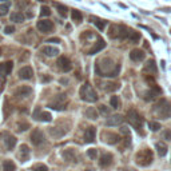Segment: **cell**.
<instances>
[{"label":"cell","instance_id":"1","mask_svg":"<svg viewBox=\"0 0 171 171\" xmlns=\"http://www.w3.org/2000/svg\"><path fill=\"white\" fill-rule=\"evenodd\" d=\"M95 71L99 76H110V78H115L118 76L120 71V66L115 64L114 62L109 58H104L95 66Z\"/></svg>","mask_w":171,"mask_h":171},{"label":"cell","instance_id":"18","mask_svg":"<svg viewBox=\"0 0 171 171\" xmlns=\"http://www.w3.org/2000/svg\"><path fill=\"white\" fill-rule=\"evenodd\" d=\"M4 142H6V148H7V150H12V148L16 146V138L13 136V135H6Z\"/></svg>","mask_w":171,"mask_h":171},{"label":"cell","instance_id":"24","mask_svg":"<svg viewBox=\"0 0 171 171\" xmlns=\"http://www.w3.org/2000/svg\"><path fill=\"white\" fill-rule=\"evenodd\" d=\"M86 116L90 118V119H92V120H95V119H98L99 114H98V111L94 109V107H90V109L86 110Z\"/></svg>","mask_w":171,"mask_h":171},{"label":"cell","instance_id":"10","mask_svg":"<svg viewBox=\"0 0 171 171\" xmlns=\"http://www.w3.org/2000/svg\"><path fill=\"white\" fill-rule=\"evenodd\" d=\"M34 76V70L31 68L30 66H25V67H21L19 70V78L23 79V80H30L32 79Z\"/></svg>","mask_w":171,"mask_h":171},{"label":"cell","instance_id":"11","mask_svg":"<svg viewBox=\"0 0 171 171\" xmlns=\"http://www.w3.org/2000/svg\"><path fill=\"white\" fill-rule=\"evenodd\" d=\"M13 68V63L12 62H4L0 64V76L4 79L7 75L11 74V71Z\"/></svg>","mask_w":171,"mask_h":171},{"label":"cell","instance_id":"25","mask_svg":"<svg viewBox=\"0 0 171 171\" xmlns=\"http://www.w3.org/2000/svg\"><path fill=\"white\" fill-rule=\"evenodd\" d=\"M11 20L15 21V23H21V21H24V15L21 12H12Z\"/></svg>","mask_w":171,"mask_h":171},{"label":"cell","instance_id":"7","mask_svg":"<svg viewBox=\"0 0 171 171\" xmlns=\"http://www.w3.org/2000/svg\"><path fill=\"white\" fill-rule=\"evenodd\" d=\"M56 64L63 71V72H68V71L72 70V64H71V62H70L68 58H66V56H60L59 59H58Z\"/></svg>","mask_w":171,"mask_h":171},{"label":"cell","instance_id":"3","mask_svg":"<svg viewBox=\"0 0 171 171\" xmlns=\"http://www.w3.org/2000/svg\"><path fill=\"white\" fill-rule=\"evenodd\" d=\"M152 152L151 150H148V148H145V150L139 151L136 154V163L139 166H142V167H147V166H150L152 163Z\"/></svg>","mask_w":171,"mask_h":171},{"label":"cell","instance_id":"17","mask_svg":"<svg viewBox=\"0 0 171 171\" xmlns=\"http://www.w3.org/2000/svg\"><path fill=\"white\" fill-rule=\"evenodd\" d=\"M111 163H112V155L111 154H103L100 156L99 164H100L102 167H107V166H110Z\"/></svg>","mask_w":171,"mask_h":171},{"label":"cell","instance_id":"22","mask_svg":"<svg viewBox=\"0 0 171 171\" xmlns=\"http://www.w3.org/2000/svg\"><path fill=\"white\" fill-rule=\"evenodd\" d=\"M106 142L107 143H110V145H115V143H118L119 141H120V136L118 134H111V132H109L106 135Z\"/></svg>","mask_w":171,"mask_h":171},{"label":"cell","instance_id":"26","mask_svg":"<svg viewBox=\"0 0 171 171\" xmlns=\"http://www.w3.org/2000/svg\"><path fill=\"white\" fill-rule=\"evenodd\" d=\"M3 170L4 171H16V164L13 163L12 160H4Z\"/></svg>","mask_w":171,"mask_h":171},{"label":"cell","instance_id":"21","mask_svg":"<svg viewBox=\"0 0 171 171\" xmlns=\"http://www.w3.org/2000/svg\"><path fill=\"white\" fill-rule=\"evenodd\" d=\"M155 148H156V151H158V154H159V156H164L166 154H167V146H166V143H163V142H158L155 145Z\"/></svg>","mask_w":171,"mask_h":171},{"label":"cell","instance_id":"28","mask_svg":"<svg viewBox=\"0 0 171 171\" xmlns=\"http://www.w3.org/2000/svg\"><path fill=\"white\" fill-rule=\"evenodd\" d=\"M110 104H111L112 109H119L120 104H122V103H120L119 96H116V95L111 96V99H110Z\"/></svg>","mask_w":171,"mask_h":171},{"label":"cell","instance_id":"9","mask_svg":"<svg viewBox=\"0 0 171 171\" xmlns=\"http://www.w3.org/2000/svg\"><path fill=\"white\" fill-rule=\"evenodd\" d=\"M34 118L40 120V122H51L52 116L49 112H46V111H40V109H36L34 112Z\"/></svg>","mask_w":171,"mask_h":171},{"label":"cell","instance_id":"37","mask_svg":"<svg viewBox=\"0 0 171 171\" xmlns=\"http://www.w3.org/2000/svg\"><path fill=\"white\" fill-rule=\"evenodd\" d=\"M87 154H88V156L91 159H96V156H98V150L96 148H90V150L87 151Z\"/></svg>","mask_w":171,"mask_h":171},{"label":"cell","instance_id":"14","mask_svg":"<svg viewBox=\"0 0 171 171\" xmlns=\"http://www.w3.org/2000/svg\"><path fill=\"white\" fill-rule=\"evenodd\" d=\"M95 135H96V130L94 126H90V127L86 130L84 132V141L86 143H92L94 141H95Z\"/></svg>","mask_w":171,"mask_h":171},{"label":"cell","instance_id":"4","mask_svg":"<svg viewBox=\"0 0 171 171\" xmlns=\"http://www.w3.org/2000/svg\"><path fill=\"white\" fill-rule=\"evenodd\" d=\"M156 114H158L162 119H167L171 116V106L169 104V102H166L164 99L158 102V104L155 106V110H154Z\"/></svg>","mask_w":171,"mask_h":171},{"label":"cell","instance_id":"38","mask_svg":"<svg viewBox=\"0 0 171 171\" xmlns=\"http://www.w3.org/2000/svg\"><path fill=\"white\" fill-rule=\"evenodd\" d=\"M49 132H51V135H53V136H56V138H59V136H62V135H64L66 134V131H58V127L56 128H51L49 130Z\"/></svg>","mask_w":171,"mask_h":171},{"label":"cell","instance_id":"45","mask_svg":"<svg viewBox=\"0 0 171 171\" xmlns=\"http://www.w3.org/2000/svg\"><path fill=\"white\" fill-rule=\"evenodd\" d=\"M163 138L167 139V141H170V139H171V131H170V130H166V131L163 132Z\"/></svg>","mask_w":171,"mask_h":171},{"label":"cell","instance_id":"34","mask_svg":"<svg viewBox=\"0 0 171 171\" xmlns=\"http://www.w3.org/2000/svg\"><path fill=\"white\" fill-rule=\"evenodd\" d=\"M148 128L151 131H158L160 130V123L159 122H148Z\"/></svg>","mask_w":171,"mask_h":171},{"label":"cell","instance_id":"16","mask_svg":"<svg viewBox=\"0 0 171 171\" xmlns=\"http://www.w3.org/2000/svg\"><path fill=\"white\" fill-rule=\"evenodd\" d=\"M31 92H32V88L31 87H28V86H21L20 88H17L15 91V95L20 96V98H25V96H30Z\"/></svg>","mask_w":171,"mask_h":171},{"label":"cell","instance_id":"30","mask_svg":"<svg viewBox=\"0 0 171 171\" xmlns=\"http://www.w3.org/2000/svg\"><path fill=\"white\" fill-rule=\"evenodd\" d=\"M49 109H52V110H56V111H63V110H66V107L63 103H51V104H48Z\"/></svg>","mask_w":171,"mask_h":171},{"label":"cell","instance_id":"40","mask_svg":"<svg viewBox=\"0 0 171 171\" xmlns=\"http://www.w3.org/2000/svg\"><path fill=\"white\" fill-rule=\"evenodd\" d=\"M99 111H100L103 115H106V116H107V115H110V110L107 109L106 106H103V104H102V106H99Z\"/></svg>","mask_w":171,"mask_h":171},{"label":"cell","instance_id":"39","mask_svg":"<svg viewBox=\"0 0 171 171\" xmlns=\"http://www.w3.org/2000/svg\"><path fill=\"white\" fill-rule=\"evenodd\" d=\"M34 171H48V167L46 164H36L34 166Z\"/></svg>","mask_w":171,"mask_h":171},{"label":"cell","instance_id":"43","mask_svg":"<svg viewBox=\"0 0 171 171\" xmlns=\"http://www.w3.org/2000/svg\"><path fill=\"white\" fill-rule=\"evenodd\" d=\"M30 128V124L28 123H23V124H19V131H25V130Z\"/></svg>","mask_w":171,"mask_h":171},{"label":"cell","instance_id":"44","mask_svg":"<svg viewBox=\"0 0 171 171\" xmlns=\"http://www.w3.org/2000/svg\"><path fill=\"white\" fill-rule=\"evenodd\" d=\"M120 132H122L123 135H126L127 138H130V130L127 127H122V128H120Z\"/></svg>","mask_w":171,"mask_h":171},{"label":"cell","instance_id":"13","mask_svg":"<svg viewBox=\"0 0 171 171\" xmlns=\"http://www.w3.org/2000/svg\"><path fill=\"white\" fill-rule=\"evenodd\" d=\"M123 120H124V118L122 115L116 114V115H112V116H110V118H107L106 124L110 126V127H112V126H119V124L123 123Z\"/></svg>","mask_w":171,"mask_h":171},{"label":"cell","instance_id":"32","mask_svg":"<svg viewBox=\"0 0 171 171\" xmlns=\"http://www.w3.org/2000/svg\"><path fill=\"white\" fill-rule=\"evenodd\" d=\"M55 7H56L58 12H59L62 16L66 17V15H67V7L66 6H62V4H55Z\"/></svg>","mask_w":171,"mask_h":171},{"label":"cell","instance_id":"36","mask_svg":"<svg viewBox=\"0 0 171 171\" xmlns=\"http://www.w3.org/2000/svg\"><path fill=\"white\" fill-rule=\"evenodd\" d=\"M40 15H42V17L43 16H49L51 15V10H49L47 6H43L42 8H40Z\"/></svg>","mask_w":171,"mask_h":171},{"label":"cell","instance_id":"33","mask_svg":"<svg viewBox=\"0 0 171 171\" xmlns=\"http://www.w3.org/2000/svg\"><path fill=\"white\" fill-rule=\"evenodd\" d=\"M119 88V84L118 83H107L106 84V91L107 92H111V91H115V90Z\"/></svg>","mask_w":171,"mask_h":171},{"label":"cell","instance_id":"42","mask_svg":"<svg viewBox=\"0 0 171 171\" xmlns=\"http://www.w3.org/2000/svg\"><path fill=\"white\" fill-rule=\"evenodd\" d=\"M4 32L8 34V35H10V34H13V32H15V27H13V25H7L6 28H4Z\"/></svg>","mask_w":171,"mask_h":171},{"label":"cell","instance_id":"6","mask_svg":"<svg viewBox=\"0 0 171 171\" xmlns=\"http://www.w3.org/2000/svg\"><path fill=\"white\" fill-rule=\"evenodd\" d=\"M31 142H32V145L35 146H39V145H42V143L44 142V134L42 130H39V128H35L32 132H31Z\"/></svg>","mask_w":171,"mask_h":171},{"label":"cell","instance_id":"2","mask_svg":"<svg viewBox=\"0 0 171 171\" xmlns=\"http://www.w3.org/2000/svg\"><path fill=\"white\" fill-rule=\"evenodd\" d=\"M79 95H80V98H82V100L88 102V103H95L98 100V94L90 83H86L80 87Z\"/></svg>","mask_w":171,"mask_h":171},{"label":"cell","instance_id":"5","mask_svg":"<svg viewBox=\"0 0 171 171\" xmlns=\"http://www.w3.org/2000/svg\"><path fill=\"white\" fill-rule=\"evenodd\" d=\"M127 120H128V123H130V124L134 126V127L138 130V131L142 128L143 118L138 114V111H135V110H130V111L127 112Z\"/></svg>","mask_w":171,"mask_h":171},{"label":"cell","instance_id":"15","mask_svg":"<svg viewBox=\"0 0 171 171\" xmlns=\"http://www.w3.org/2000/svg\"><path fill=\"white\" fill-rule=\"evenodd\" d=\"M104 48H106V42H104V40H102V39H99L98 43L88 51V55H95V53L100 52L102 49H104Z\"/></svg>","mask_w":171,"mask_h":171},{"label":"cell","instance_id":"27","mask_svg":"<svg viewBox=\"0 0 171 171\" xmlns=\"http://www.w3.org/2000/svg\"><path fill=\"white\" fill-rule=\"evenodd\" d=\"M71 17H72V20L76 21V23H82V20H83V15L78 10H74L72 11V13H71Z\"/></svg>","mask_w":171,"mask_h":171},{"label":"cell","instance_id":"23","mask_svg":"<svg viewBox=\"0 0 171 171\" xmlns=\"http://www.w3.org/2000/svg\"><path fill=\"white\" fill-rule=\"evenodd\" d=\"M127 39H130V40H131V42H134V43H136V42H139V39H141V34L136 32V31H132V30L128 28Z\"/></svg>","mask_w":171,"mask_h":171},{"label":"cell","instance_id":"19","mask_svg":"<svg viewBox=\"0 0 171 171\" xmlns=\"http://www.w3.org/2000/svg\"><path fill=\"white\" fill-rule=\"evenodd\" d=\"M145 72H150V74H155L156 72V64H155V60H147V63L145 64Z\"/></svg>","mask_w":171,"mask_h":171},{"label":"cell","instance_id":"47","mask_svg":"<svg viewBox=\"0 0 171 171\" xmlns=\"http://www.w3.org/2000/svg\"><path fill=\"white\" fill-rule=\"evenodd\" d=\"M87 171H92V170H87Z\"/></svg>","mask_w":171,"mask_h":171},{"label":"cell","instance_id":"35","mask_svg":"<svg viewBox=\"0 0 171 171\" xmlns=\"http://www.w3.org/2000/svg\"><path fill=\"white\" fill-rule=\"evenodd\" d=\"M10 11V4H2L0 6V16H6Z\"/></svg>","mask_w":171,"mask_h":171},{"label":"cell","instance_id":"29","mask_svg":"<svg viewBox=\"0 0 171 171\" xmlns=\"http://www.w3.org/2000/svg\"><path fill=\"white\" fill-rule=\"evenodd\" d=\"M63 156H64L68 162H75V154H74L72 150H66L63 152Z\"/></svg>","mask_w":171,"mask_h":171},{"label":"cell","instance_id":"41","mask_svg":"<svg viewBox=\"0 0 171 171\" xmlns=\"http://www.w3.org/2000/svg\"><path fill=\"white\" fill-rule=\"evenodd\" d=\"M20 150H21V154H24V155H25V158H27V156H28V154H30L28 146H27V145H21V147H20Z\"/></svg>","mask_w":171,"mask_h":171},{"label":"cell","instance_id":"8","mask_svg":"<svg viewBox=\"0 0 171 171\" xmlns=\"http://www.w3.org/2000/svg\"><path fill=\"white\" fill-rule=\"evenodd\" d=\"M36 27H38V30L40 31V32L47 34V32H49V31L53 28V24H52V21H49L47 19H42V20L38 21Z\"/></svg>","mask_w":171,"mask_h":171},{"label":"cell","instance_id":"46","mask_svg":"<svg viewBox=\"0 0 171 171\" xmlns=\"http://www.w3.org/2000/svg\"><path fill=\"white\" fill-rule=\"evenodd\" d=\"M47 43H60V39L59 38H51L47 40Z\"/></svg>","mask_w":171,"mask_h":171},{"label":"cell","instance_id":"20","mask_svg":"<svg viewBox=\"0 0 171 171\" xmlns=\"http://www.w3.org/2000/svg\"><path fill=\"white\" fill-rule=\"evenodd\" d=\"M43 53L46 56H56V55H59V49L58 48H53V47H49V46H46V47H43Z\"/></svg>","mask_w":171,"mask_h":171},{"label":"cell","instance_id":"31","mask_svg":"<svg viewBox=\"0 0 171 171\" xmlns=\"http://www.w3.org/2000/svg\"><path fill=\"white\" fill-rule=\"evenodd\" d=\"M91 20H95L94 23H95V25L98 27L100 31H103L104 30V27H106V24H107V21H104V20H100V19H94V17H91Z\"/></svg>","mask_w":171,"mask_h":171},{"label":"cell","instance_id":"12","mask_svg":"<svg viewBox=\"0 0 171 171\" xmlns=\"http://www.w3.org/2000/svg\"><path fill=\"white\" fill-rule=\"evenodd\" d=\"M145 51L143 49H139V48H135L132 49L131 52H130V59L134 60V62H142L145 59Z\"/></svg>","mask_w":171,"mask_h":171}]
</instances>
